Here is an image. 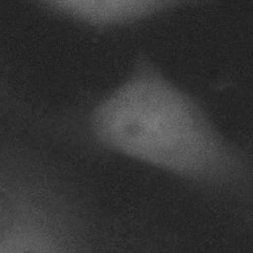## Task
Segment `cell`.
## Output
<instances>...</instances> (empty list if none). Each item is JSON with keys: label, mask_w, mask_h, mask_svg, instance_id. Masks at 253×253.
<instances>
[{"label": "cell", "mask_w": 253, "mask_h": 253, "mask_svg": "<svg viewBox=\"0 0 253 253\" xmlns=\"http://www.w3.org/2000/svg\"><path fill=\"white\" fill-rule=\"evenodd\" d=\"M50 10L100 31L132 26L191 3L177 0H55Z\"/></svg>", "instance_id": "obj_2"}, {"label": "cell", "mask_w": 253, "mask_h": 253, "mask_svg": "<svg viewBox=\"0 0 253 253\" xmlns=\"http://www.w3.org/2000/svg\"><path fill=\"white\" fill-rule=\"evenodd\" d=\"M88 131L104 150L193 184L228 187L250 181L248 153L144 56L90 110Z\"/></svg>", "instance_id": "obj_1"}]
</instances>
